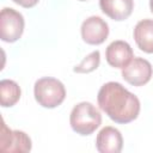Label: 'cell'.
Instances as JSON below:
<instances>
[{
  "mask_svg": "<svg viewBox=\"0 0 153 153\" xmlns=\"http://www.w3.org/2000/svg\"><path fill=\"white\" fill-rule=\"evenodd\" d=\"M97 100L99 108L116 123H129L140 112L139 98L117 81L104 84L98 91Z\"/></svg>",
  "mask_w": 153,
  "mask_h": 153,
  "instance_id": "6da1fadb",
  "label": "cell"
},
{
  "mask_svg": "<svg viewBox=\"0 0 153 153\" xmlns=\"http://www.w3.org/2000/svg\"><path fill=\"white\" fill-rule=\"evenodd\" d=\"M69 123L76 134L90 135L100 126L102 115L92 103L81 102L72 109Z\"/></svg>",
  "mask_w": 153,
  "mask_h": 153,
  "instance_id": "7a4b0ae2",
  "label": "cell"
},
{
  "mask_svg": "<svg viewBox=\"0 0 153 153\" xmlns=\"http://www.w3.org/2000/svg\"><path fill=\"white\" fill-rule=\"evenodd\" d=\"M35 99L43 108L53 109L59 106L66 98V88L63 84L50 76L38 79L33 86Z\"/></svg>",
  "mask_w": 153,
  "mask_h": 153,
  "instance_id": "3957f363",
  "label": "cell"
},
{
  "mask_svg": "<svg viewBox=\"0 0 153 153\" xmlns=\"http://www.w3.org/2000/svg\"><path fill=\"white\" fill-rule=\"evenodd\" d=\"M24 17L11 7H5L0 13V37L4 42L13 43L18 41L24 32Z\"/></svg>",
  "mask_w": 153,
  "mask_h": 153,
  "instance_id": "277c9868",
  "label": "cell"
},
{
  "mask_svg": "<svg viewBox=\"0 0 153 153\" xmlns=\"http://www.w3.org/2000/svg\"><path fill=\"white\" fill-rule=\"evenodd\" d=\"M31 139L22 130H11L2 121L0 131V151L7 153H26L31 151Z\"/></svg>",
  "mask_w": 153,
  "mask_h": 153,
  "instance_id": "5b68a950",
  "label": "cell"
},
{
  "mask_svg": "<svg viewBox=\"0 0 153 153\" xmlns=\"http://www.w3.org/2000/svg\"><path fill=\"white\" fill-rule=\"evenodd\" d=\"M152 65L143 57H134L124 68H122V78L133 86H142L152 78Z\"/></svg>",
  "mask_w": 153,
  "mask_h": 153,
  "instance_id": "8992f818",
  "label": "cell"
},
{
  "mask_svg": "<svg viewBox=\"0 0 153 153\" xmlns=\"http://www.w3.org/2000/svg\"><path fill=\"white\" fill-rule=\"evenodd\" d=\"M109 36L108 23L98 16H91L81 24V37L87 44H102Z\"/></svg>",
  "mask_w": 153,
  "mask_h": 153,
  "instance_id": "52a82bcc",
  "label": "cell"
},
{
  "mask_svg": "<svg viewBox=\"0 0 153 153\" xmlns=\"http://www.w3.org/2000/svg\"><path fill=\"white\" fill-rule=\"evenodd\" d=\"M105 57L111 67L122 69L133 60L134 53L129 43L118 39L111 42L108 45L105 50Z\"/></svg>",
  "mask_w": 153,
  "mask_h": 153,
  "instance_id": "ba28073f",
  "label": "cell"
},
{
  "mask_svg": "<svg viewBox=\"0 0 153 153\" xmlns=\"http://www.w3.org/2000/svg\"><path fill=\"white\" fill-rule=\"evenodd\" d=\"M123 147V137L118 129L104 127L97 135L96 148L100 153H120Z\"/></svg>",
  "mask_w": 153,
  "mask_h": 153,
  "instance_id": "9c48e42d",
  "label": "cell"
},
{
  "mask_svg": "<svg viewBox=\"0 0 153 153\" xmlns=\"http://www.w3.org/2000/svg\"><path fill=\"white\" fill-rule=\"evenodd\" d=\"M99 6L103 13L114 20L127 19L134 8L133 0H99Z\"/></svg>",
  "mask_w": 153,
  "mask_h": 153,
  "instance_id": "30bf717a",
  "label": "cell"
},
{
  "mask_svg": "<svg viewBox=\"0 0 153 153\" xmlns=\"http://www.w3.org/2000/svg\"><path fill=\"white\" fill-rule=\"evenodd\" d=\"M134 39L137 47L148 54L153 53V20L142 19L134 27Z\"/></svg>",
  "mask_w": 153,
  "mask_h": 153,
  "instance_id": "8fae6325",
  "label": "cell"
},
{
  "mask_svg": "<svg viewBox=\"0 0 153 153\" xmlns=\"http://www.w3.org/2000/svg\"><path fill=\"white\" fill-rule=\"evenodd\" d=\"M22 91L19 85L10 79L0 81V102L4 108L13 106L20 98Z\"/></svg>",
  "mask_w": 153,
  "mask_h": 153,
  "instance_id": "7c38bea8",
  "label": "cell"
},
{
  "mask_svg": "<svg viewBox=\"0 0 153 153\" xmlns=\"http://www.w3.org/2000/svg\"><path fill=\"white\" fill-rule=\"evenodd\" d=\"M100 62V53L99 50H94L91 54H88L84 60L73 68L75 73H90L98 68Z\"/></svg>",
  "mask_w": 153,
  "mask_h": 153,
  "instance_id": "4fadbf2b",
  "label": "cell"
},
{
  "mask_svg": "<svg viewBox=\"0 0 153 153\" xmlns=\"http://www.w3.org/2000/svg\"><path fill=\"white\" fill-rule=\"evenodd\" d=\"M13 2L20 5L22 7H25V8H30V7H33L35 5H37V2L39 0H12Z\"/></svg>",
  "mask_w": 153,
  "mask_h": 153,
  "instance_id": "5bb4252c",
  "label": "cell"
},
{
  "mask_svg": "<svg viewBox=\"0 0 153 153\" xmlns=\"http://www.w3.org/2000/svg\"><path fill=\"white\" fill-rule=\"evenodd\" d=\"M149 8H151V12L153 13V0H149Z\"/></svg>",
  "mask_w": 153,
  "mask_h": 153,
  "instance_id": "9a60e30c",
  "label": "cell"
},
{
  "mask_svg": "<svg viewBox=\"0 0 153 153\" xmlns=\"http://www.w3.org/2000/svg\"><path fill=\"white\" fill-rule=\"evenodd\" d=\"M80 1H86V0H80Z\"/></svg>",
  "mask_w": 153,
  "mask_h": 153,
  "instance_id": "2e32d148",
  "label": "cell"
}]
</instances>
